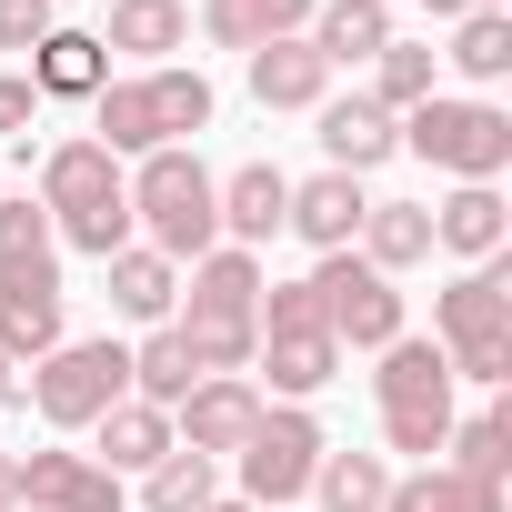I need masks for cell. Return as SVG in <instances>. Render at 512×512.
<instances>
[{"label":"cell","mask_w":512,"mask_h":512,"mask_svg":"<svg viewBox=\"0 0 512 512\" xmlns=\"http://www.w3.org/2000/svg\"><path fill=\"white\" fill-rule=\"evenodd\" d=\"M91 41L121 51V61H141V71H161V61L191 41V11H181V0H111V21H101Z\"/></svg>","instance_id":"22"},{"label":"cell","mask_w":512,"mask_h":512,"mask_svg":"<svg viewBox=\"0 0 512 512\" xmlns=\"http://www.w3.org/2000/svg\"><path fill=\"white\" fill-rule=\"evenodd\" d=\"M352 251H362V262H372L382 282H402L412 262H432V201H372Z\"/></svg>","instance_id":"23"},{"label":"cell","mask_w":512,"mask_h":512,"mask_svg":"<svg viewBox=\"0 0 512 512\" xmlns=\"http://www.w3.org/2000/svg\"><path fill=\"white\" fill-rule=\"evenodd\" d=\"M322 151H332L322 171H352V181H362V171H382V161L402 151V121H392L372 91H352V101H322Z\"/></svg>","instance_id":"18"},{"label":"cell","mask_w":512,"mask_h":512,"mask_svg":"<svg viewBox=\"0 0 512 512\" xmlns=\"http://www.w3.org/2000/svg\"><path fill=\"white\" fill-rule=\"evenodd\" d=\"M21 402L51 422V432H91L111 402H131V342H61V352H41L31 362V382H21Z\"/></svg>","instance_id":"7"},{"label":"cell","mask_w":512,"mask_h":512,"mask_svg":"<svg viewBox=\"0 0 512 512\" xmlns=\"http://www.w3.org/2000/svg\"><path fill=\"white\" fill-rule=\"evenodd\" d=\"M322 452H332V442H322V422H312L302 402H272V412H262V432L231 452V462H241V502H251V512L302 502V492H312V472H322Z\"/></svg>","instance_id":"10"},{"label":"cell","mask_w":512,"mask_h":512,"mask_svg":"<svg viewBox=\"0 0 512 512\" xmlns=\"http://www.w3.org/2000/svg\"><path fill=\"white\" fill-rule=\"evenodd\" d=\"M191 382H201V372H191V352H181V332L161 322V332H151V342L131 352V402H161V412H171V402H181Z\"/></svg>","instance_id":"33"},{"label":"cell","mask_w":512,"mask_h":512,"mask_svg":"<svg viewBox=\"0 0 512 512\" xmlns=\"http://www.w3.org/2000/svg\"><path fill=\"white\" fill-rule=\"evenodd\" d=\"M432 91H442V51H432V41H392V51L372 61V101H382L392 121H402V111H422Z\"/></svg>","instance_id":"28"},{"label":"cell","mask_w":512,"mask_h":512,"mask_svg":"<svg viewBox=\"0 0 512 512\" xmlns=\"http://www.w3.org/2000/svg\"><path fill=\"white\" fill-rule=\"evenodd\" d=\"M131 241L161 251V262H201V251H221V181L201 171L191 141L131 161Z\"/></svg>","instance_id":"4"},{"label":"cell","mask_w":512,"mask_h":512,"mask_svg":"<svg viewBox=\"0 0 512 512\" xmlns=\"http://www.w3.org/2000/svg\"><path fill=\"white\" fill-rule=\"evenodd\" d=\"M21 71H31V91H41V101H101V81H111V51H101L91 31H51V41H41Z\"/></svg>","instance_id":"25"},{"label":"cell","mask_w":512,"mask_h":512,"mask_svg":"<svg viewBox=\"0 0 512 512\" xmlns=\"http://www.w3.org/2000/svg\"><path fill=\"white\" fill-rule=\"evenodd\" d=\"M262 412H272V392L251 382V372H211V382H191L171 402V442L201 452V462H231L251 432H262Z\"/></svg>","instance_id":"12"},{"label":"cell","mask_w":512,"mask_h":512,"mask_svg":"<svg viewBox=\"0 0 512 512\" xmlns=\"http://www.w3.org/2000/svg\"><path fill=\"white\" fill-rule=\"evenodd\" d=\"M91 432H101V452H91L101 472H151V462L171 452V412H161V402H111Z\"/></svg>","instance_id":"27"},{"label":"cell","mask_w":512,"mask_h":512,"mask_svg":"<svg viewBox=\"0 0 512 512\" xmlns=\"http://www.w3.org/2000/svg\"><path fill=\"white\" fill-rule=\"evenodd\" d=\"M251 101H262V111H322L332 101V61L292 31V41H262V51H251Z\"/></svg>","instance_id":"19"},{"label":"cell","mask_w":512,"mask_h":512,"mask_svg":"<svg viewBox=\"0 0 512 512\" xmlns=\"http://www.w3.org/2000/svg\"><path fill=\"white\" fill-rule=\"evenodd\" d=\"M402 151H422L452 181H502L512 171V111L502 101H452L432 91L422 111H402Z\"/></svg>","instance_id":"8"},{"label":"cell","mask_w":512,"mask_h":512,"mask_svg":"<svg viewBox=\"0 0 512 512\" xmlns=\"http://www.w3.org/2000/svg\"><path fill=\"white\" fill-rule=\"evenodd\" d=\"M502 241H512V201L492 181H452V201H432V251H452V262H502Z\"/></svg>","instance_id":"15"},{"label":"cell","mask_w":512,"mask_h":512,"mask_svg":"<svg viewBox=\"0 0 512 512\" xmlns=\"http://www.w3.org/2000/svg\"><path fill=\"white\" fill-rule=\"evenodd\" d=\"M312 11H322V0H201V41L251 61L262 41H292V31H312Z\"/></svg>","instance_id":"20"},{"label":"cell","mask_w":512,"mask_h":512,"mask_svg":"<svg viewBox=\"0 0 512 512\" xmlns=\"http://www.w3.org/2000/svg\"><path fill=\"white\" fill-rule=\"evenodd\" d=\"M312 302H322V322H332L342 352H382V342H402V292L362 262V251H322V262H312Z\"/></svg>","instance_id":"11"},{"label":"cell","mask_w":512,"mask_h":512,"mask_svg":"<svg viewBox=\"0 0 512 512\" xmlns=\"http://www.w3.org/2000/svg\"><path fill=\"white\" fill-rule=\"evenodd\" d=\"M432 21H472V11H492V0H422Z\"/></svg>","instance_id":"38"},{"label":"cell","mask_w":512,"mask_h":512,"mask_svg":"<svg viewBox=\"0 0 512 512\" xmlns=\"http://www.w3.org/2000/svg\"><path fill=\"white\" fill-rule=\"evenodd\" d=\"M382 492H392V462L382 452H322V472H312V502L322 512H382Z\"/></svg>","instance_id":"29"},{"label":"cell","mask_w":512,"mask_h":512,"mask_svg":"<svg viewBox=\"0 0 512 512\" xmlns=\"http://www.w3.org/2000/svg\"><path fill=\"white\" fill-rule=\"evenodd\" d=\"M442 462H452V472H472V482H502V472H512V412L492 402V412H472V422H452V442H442Z\"/></svg>","instance_id":"32"},{"label":"cell","mask_w":512,"mask_h":512,"mask_svg":"<svg viewBox=\"0 0 512 512\" xmlns=\"http://www.w3.org/2000/svg\"><path fill=\"white\" fill-rule=\"evenodd\" d=\"M442 61H452L462 81H482V91H492V81L512 71V11H502V0H492V11H472V21H452V51H442Z\"/></svg>","instance_id":"30"},{"label":"cell","mask_w":512,"mask_h":512,"mask_svg":"<svg viewBox=\"0 0 512 512\" xmlns=\"http://www.w3.org/2000/svg\"><path fill=\"white\" fill-rule=\"evenodd\" d=\"M382 512H502V482H472L452 462H412V472H392Z\"/></svg>","instance_id":"26"},{"label":"cell","mask_w":512,"mask_h":512,"mask_svg":"<svg viewBox=\"0 0 512 512\" xmlns=\"http://www.w3.org/2000/svg\"><path fill=\"white\" fill-rule=\"evenodd\" d=\"M51 31H61V0H0V51H21V61H31Z\"/></svg>","instance_id":"35"},{"label":"cell","mask_w":512,"mask_h":512,"mask_svg":"<svg viewBox=\"0 0 512 512\" xmlns=\"http://www.w3.org/2000/svg\"><path fill=\"white\" fill-rule=\"evenodd\" d=\"M282 211H292V171H282V161L221 171V241H231V251H262V241L282 231Z\"/></svg>","instance_id":"17"},{"label":"cell","mask_w":512,"mask_h":512,"mask_svg":"<svg viewBox=\"0 0 512 512\" xmlns=\"http://www.w3.org/2000/svg\"><path fill=\"white\" fill-rule=\"evenodd\" d=\"M41 211H51V241L91 251V262L131 251V161H111L91 131L81 141H51L41 151Z\"/></svg>","instance_id":"3"},{"label":"cell","mask_w":512,"mask_h":512,"mask_svg":"<svg viewBox=\"0 0 512 512\" xmlns=\"http://www.w3.org/2000/svg\"><path fill=\"white\" fill-rule=\"evenodd\" d=\"M0 512H21V452H0Z\"/></svg>","instance_id":"37"},{"label":"cell","mask_w":512,"mask_h":512,"mask_svg":"<svg viewBox=\"0 0 512 512\" xmlns=\"http://www.w3.org/2000/svg\"><path fill=\"white\" fill-rule=\"evenodd\" d=\"M201 512H251V502H241V492H211V502H201Z\"/></svg>","instance_id":"40"},{"label":"cell","mask_w":512,"mask_h":512,"mask_svg":"<svg viewBox=\"0 0 512 512\" xmlns=\"http://www.w3.org/2000/svg\"><path fill=\"white\" fill-rule=\"evenodd\" d=\"M21 402V362H0V412H11Z\"/></svg>","instance_id":"39"},{"label":"cell","mask_w":512,"mask_h":512,"mask_svg":"<svg viewBox=\"0 0 512 512\" xmlns=\"http://www.w3.org/2000/svg\"><path fill=\"white\" fill-rule=\"evenodd\" d=\"M21 512H131V492L91 452H21Z\"/></svg>","instance_id":"13"},{"label":"cell","mask_w":512,"mask_h":512,"mask_svg":"<svg viewBox=\"0 0 512 512\" xmlns=\"http://www.w3.org/2000/svg\"><path fill=\"white\" fill-rule=\"evenodd\" d=\"M61 262V241H51V211L21 191V201H0V272H51Z\"/></svg>","instance_id":"34"},{"label":"cell","mask_w":512,"mask_h":512,"mask_svg":"<svg viewBox=\"0 0 512 512\" xmlns=\"http://www.w3.org/2000/svg\"><path fill=\"white\" fill-rule=\"evenodd\" d=\"M211 492H221V462H201V452H181V442L141 472V512H201Z\"/></svg>","instance_id":"31"},{"label":"cell","mask_w":512,"mask_h":512,"mask_svg":"<svg viewBox=\"0 0 512 512\" xmlns=\"http://www.w3.org/2000/svg\"><path fill=\"white\" fill-rule=\"evenodd\" d=\"M101 272H111V312H121V322H141V332L171 322V302H181V262H161V251L131 241V251H111Z\"/></svg>","instance_id":"24"},{"label":"cell","mask_w":512,"mask_h":512,"mask_svg":"<svg viewBox=\"0 0 512 512\" xmlns=\"http://www.w3.org/2000/svg\"><path fill=\"white\" fill-rule=\"evenodd\" d=\"M171 332H181V352H191L201 382L211 372H251V342H262V262L231 251V241L201 251L181 302H171Z\"/></svg>","instance_id":"1"},{"label":"cell","mask_w":512,"mask_h":512,"mask_svg":"<svg viewBox=\"0 0 512 512\" xmlns=\"http://www.w3.org/2000/svg\"><path fill=\"white\" fill-rule=\"evenodd\" d=\"M432 352L452 362V382H482V392L512 382V272L502 262H472L462 282L432 292Z\"/></svg>","instance_id":"5"},{"label":"cell","mask_w":512,"mask_h":512,"mask_svg":"<svg viewBox=\"0 0 512 512\" xmlns=\"http://www.w3.org/2000/svg\"><path fill=\"white\" fill-rule=\"evenodd\" d=\"M251 362H262L272 392H292V402H312L342 372V342H332L312 282H262V342H251Z\"/></svg>","instance_id":"9"},{"label":"cell","mask_w":512,"mask_h":512,"mask_svg":"<svg viewBox=\"0 0 512 512\" xmlns=\"http://www.w3.org/2000/svg\"><path fill=\"white\" fill-rule=\"evenodd\" d=\"M191 131H211V81L191 61H161V71H121L101 81L91 101V141L111 161H151V151H181Z\"/></svg>","instance_id":"2"},{"label":"cell","mask_w":512,"mask_h":512,"mask_svg":"<svg viewBox=\"0 0 512 512\" xmlns=\"http://www.w3.org/2000/svg\"><path fill=\"white\" fill-rule=\"evenodd\" d=\"M362 211H372V191H362L352 171H312V181H292L282 231H302L312 251H352V241H362Z\"/></svg>","instance_id":"16"},{"label":"cell","mask_w":512,"mask_h":512,"mask_svg":"<svg viewBox=\"0 0 512 512\" xmlns=\"http://www.w3.org/2000/svg\"><path fill=\"white\" fill-rule=\"evenodd\" d=\"M332 71H352V61H382L402 31H392V0H322L312 11V31H302Z\"/></svg>","instance_id":"21"},{"label":"cell","mask_w":512,"mask_h":512,"mask_svg":"<svg viewBox=\"0 0 512 512\" xmlns=\"http://www.w3.org/2000/svg\"><path fill=\"white\" fill-rule=\"evenodd\" d=\"M71 332H61V262L51 272H0V362H41V352H61Z\"/></svg>","instance_id":"14"},{"label":"cell","mask_w":512,"mask_h":512,"mask_svg":"<svg viewBox=\"0 0 512 512\" xmlns=\"http://www.w3.org/2000/svg\"><path fill=\"white\" fill-rule=\"evenodd\" d=\"M31 121H41V91H31V71H0V141H31Z\"/></svg>","instance_id":"36"},{"label":"cell","mask_w":512,"mask_h":512,"mask_svg":"<svg viewBox=\"0 0 512 512\" xmlns=\"http://www.w3.org/2000/svg\"><path fill=\"white\" fill-rule=\"evenodd\" d=\"M372 402H382V442L412 452V462H442L452 442V362L432 342H382V372H372Z\"/></svg>","instance_id":"6"}]
</instances>
